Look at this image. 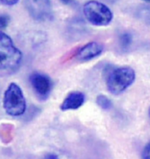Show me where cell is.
Returning <instances> with one entry per match:
<instances>
[{"label":"cell","instance_id":"1","mask_svg":"<svg viewBox=\"0 0 150 159\" xmlns=\"http://www.w3.org/2000/svg\"><path fill=\"white\" fill-rule=\"evenodd\" d=\"M136 79V72L129 66L118 67L109 71L106 85L108 91L114 96H118L127 90Z\"/></svg>","mask_w":150,"mask_h":159},{"label":"cell","instance_id":"2","mask_svg":"<svg viewBox=\"0 0 150 159\" xmlns=\"http://www.w3.org/2000/svg\"><path fill=\"white\" fill-rule=\"evenodd\" d=\"M22 53L10 36L0 31V70H15L21 63Z\"/></svg>","mask_w":150,"mask_h":159},{"label":"cell","instance_id":"3","mask_svg":"<svg viewBox=\"0 0 150 159\" xmlns=\"http://www.w3.org/2000/svg\"><path fill=\"white\" fill-rule=\"evenodd\" d=\"M83 13L88 22L95 26H107L114 17L111 9L96 0H90L84 5Z\"/></svg>","mask_w":150,"mask_h":159},{"label":"cell","instance_id":"4","mask_svg":"<svg viewBox=\"0 0 150 159\" xmlns=\"http://www.w3.org/2000/svg\"><path fill=\"white\" fill-rule=\"evenodd\" d=\"M3 107L6 113L13 117L24 114L26 110V100L22 90L15 83H11L4 93Z\"/></svg>","mask_w":150,"mask_h":159},{"label":"cell","instance_id":"5","mask_svg":"<svg viewBox=\"0 0 150 159\" xmlns=\"http://www.w3.org/2000/svg\"><path fill=\"white\" fill-rule=\"evenodd\" d=\"M25 6L35 20H50L53 16L51 0H25Z\"/></svg>","mask_w":150,"mask_h":159},{"label":"cell","instance_id":"6","mask_svg":"<svg viewBox=\"0 0 150 159\" xmlns=\"http://www.w3.org/2000/svg\"><path fill=\"white\" fill-rule=\"evenodd\" d=\"M30 83L36 95L42 99H46L52 91L53 82L51 78L44 73L33 72L30 75Z\"/></svg>","mask_w":150,"mask_h":159},{"label":"cell","instance_id":"7","mask_svg":"<svg viewBox=\"0 0 150 159\" xmlns=\"http://www.w3.org/2000/svg\"><path fill=\"white\" fill-rule=\"evenodd\" d=\"M103 45L96 42H90L87 44L81 46L75 54V58L79 61H90L101 55L103 52Z\"/></svg>","mask_w":150,"mask_h":159},{"label":"cell","instance_id":"8","mask_svg":"<svg viewBox=\"0 0 150 159\" xmlns=\"http://www.w3.org/2000/svg\"><path fill=\"white\" fill-rule=\"evenodd\" d=\"M86 100L85 95L79 91L70 92L62 102L60 106L62 111H68V110H76L79 109Z\"/></svg>","mask_w":150,"mask_h":159},{"label":"cell","instance_id":"9","mask_svg":"<svg viewBox=\"0 0 150 159\" xmlns=\"http://www.w3.org/2000/svg\"><path fill=\"white\" fill-rule=\"evenodd\" d=\"M96 104L103 110H110L113 108L112 100L104 95H99L96 98Z\"/></svg>","mask_w":150,"mask_h":159},{"label":"cell","instance_id":"10","mask_svg":"<svg viewBox=\"0 0 150 159\" xmlns=\"http://www.w3.org/2000/svg\"><path fill=\"white\" fill-rule=\"evenodd\" d=\"M44 159H74V158L64 152H50L45 156Z\"/></svg>","mask_w":150,"mask_h":159},{"label":"cell","instance_id":"11","mask_svg":"<svg viewBox=\"0 0 150 159\" xmlns=\"http://www.w3.org/2000/svg\"><path fill=\"white\" fill-rule=\"evenodd\" d=\"M9 22H10V16L6 14L0 15V31L7 28V26L9 25Z\"/></svg>","mask_w":150,"mask_h":159},{"label":"cell","instance_id":"12","mask_svg":"<svg viewBox=\"0 0 150 159\" xmlns=\"http://www.w3.org/2000/svg\"><path fill=\"white\" fill-rule=\"evenodd\" d=\"M143 159H150V142L143 148Z\"/></svg>","mask_w":150,"mask_h":159},{"label":"cell","instance_id":"13","mask_svg":"<svg viewBox=\"0 0 150 159\" xmlns=\"http://www.w3.org/2000/svg\"><path fill=\"white\" fill-rule=\"evenodd\" d=\"M1 3H3L4 5H7V6H13V5H15L20 0H0Z\"/></svg>","mask_w":150,"mask_h":159},{"label":"cell","instance_id":"14","mask_svg":"<svg viewBox=\"0 0 150 159\" xmlns=\"http://www.w3.org/2000/svg\"><path fill=\"white\" fill-rule=\"evenodd\" d=\"M60 1L63 2L65 5H73V4L76 3V1H75V0H60Z\"/></svg>","mask_w":150,"mask_h":159},{"label":"cell","instance_id":"15","mask_svg":"<svg viewBox=\"0 0 150 159\" xmlns=\"http://www.w3.org/2000/svg\"><path fill=\"white\" fill-rule=\"evenodd\" d=\"M107 1H109V2H111V3H114V2H117V0H107Z\"/></svg>","mask_w":150,"mask_h":159},{"label":"cell","instance_id":"16","mask_svg":"<svg viewBox=\"0 0 150 159\" xmlns=\"http://www.w3.org/2000/svg\"><path fill=\"white\" fill-rule=\"evenodd\" d=\"M144 1H148V2H150V0H144Z\"/></svg>","mask_w":150,"mask_h":159},{"label":"cell","instance_id":"17","mask_svg":"<svg viewBox=\"0 0 150 159\" xmlns=\"http://www.w3.org/2000/svg\"><path fill=\"white\" fill-rule=\"evenodd\" d=\"M149 115H150V108H149Z\"/></svg>","mask_w":150,"mask_h":159}]
</instances>
